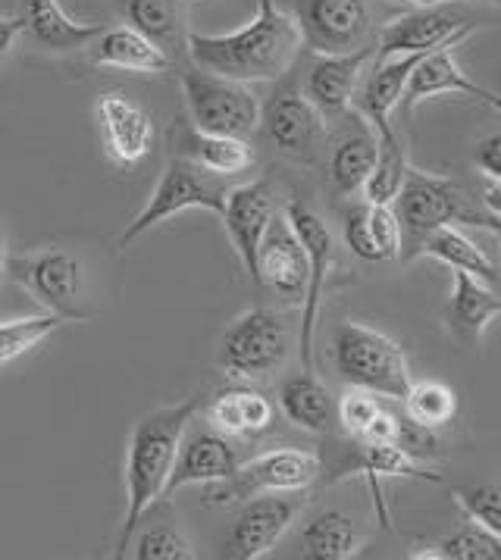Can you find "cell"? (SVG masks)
Instances as JSON below:
<instances>
[{
  "label": "cell",
  "mask_w": 501,
  "mask_h": 560,
  "mask_svg": "<svg viewBox=\"0 0 501 560\" xmlns=\"http://www.w3.org/2000/svg\"><path fill=\"white\" fill-rule=\"evenodd\" d=\"M185 47L198 69L248 85L286 75L304 45L295 16L279 10L276 0H257V13L248 25L226 35L188 32Z\"/></svg>",
  "instance_id": "1"
},
{
  "label": "cell",
  "mask_w": 501,
  "mask_h": 560,
  "mask_svg": "<svg viewBox=\"0 0 501 560\" xmlns=\"http://www.w3.org/2000/svg\"><path fill=\"white\" fill-rule=\"evenodd\" d=\"M201 407H205V395H191L188 401L170 404L141 417L132 429L126 448V520L116 538V558L129 555V545L141 520L163 498L185 429Z\"/></svg>",
  "instance_id": "2"
},
{
  "label": "cell",
  "mask_w": 501,
  "mask_h": 560,
  "mask_svg": "<svg viewBox=\"0 0 501 560\" xmlns=\"http://www.w3.org/2000/svg\"><path fill=\"white\" fill-rule=\"evenodd\" d=\"M336 370L351 388H364L370 395L401 401L410 388L408 354L364 323H342L333 332Z\"/></svg>",
  "instance_id": "3"
},
{
  "label": "cell",
  "mask_w": 501,
  "mask_h": 560,
  "mask_svg": "<svg viewBox=\"0 0 501 560\" xmlns=\"http://www.w3.org/2000/svg\"><path fill=\"white\" fill-rule=\"evenodd\" d=\"M226 185L220 176L207 173L201 166H195L191 160L173 158L166 163L158 188L151 191L148 203L138 210V217L126 225V232L119 235V247H129L138 242L144 232H151L154 225L173 220L183 210H210L217 217H223L226 207Z\"/></svg>",
  "instance_id": "4"
},
{
  "label": "cell",
  "mask_w": 501,
  "mask_h": 560,
  "mask_svg": "<svg viewBox=\"0 0 501 560\" xmlns=\"http://www.w3.org/2000/svg\"><path fill=\"white\" fill-rule=\"evenodd\" d=\"M16 285H23L47 314L63 316L67 323H85L92 311L82 307V264L72 250L42 247L28 254H3V267Z\"/></svg>",
  "instance_id": "5"
},
{
  "label": "cell",
  "mask_w": 501,
  "mask_h": 560,
  "mask_svg": "<svg viewBox=\"0 0 501 560\" xmlns=\"http://www.w3.org/2000/svg\"><path fill=\"white\" fill-rule=\"evenodd\" d=\"M179 79H183L185 107L195 129L210 135H232V138H248L257 132L260 101L245 82H235V79L198 67L183 69Z\"/></svg>",
  "instance_id": "6"
},
{
  "label": "cell",
  "mask_w": 501,
  "mask_h": 560,
  "mask_svg": "<svg viewBox=\"0 0 501 560\" xmlns=\"http://www.w3.org/2000/svg\"><path fill=\"white\" fill-rule=\"evenodd\" d=\"M289 358V326L267 307L235 316L220 338L217 363L229 380L250 382L276 373Z\"/></svg>",
  "instance_id": "7"
},
{
  "label": "cell",
  "mask_w": 501,
  "mask_h": 560,
  "mask_svg": "<svg viewBox=\"0 0 501 560\" xmlns=\"http://www.w3.org/2000/svg\"><path fill=\"white\" fill-rule=\"evenodd\" d=\"M392 203H395V217L401 225V257L405 260L420 257V247L435 229L455 225L457 220L467 223V217H470L464 210V195L455 182L413 170V166L408 170L405 185Z\"/></svg>",
  "instance_id": "8"
},
{
  "label": "cell",
  "mask_w": 501,
  "mask_h": 560,
  "mask_svg": "<svg viewBox=\"0 0 501 560\" xmlns=\"http://www.w3.org/2000/svg\"><path fill=\"white\" fill-rule=\"evenodd\" d=\"M319 464L317 454L301 448H276L242 464L238 472L226 482H210L205 501L229 504L238 498H250L257 492H307L317 482Z\"/></svg>",
  "instance_id": "9"
},
{
  "label": "cell",
  "mask_w": 501,
  "mask_h": 560,
  "mask_svg": "<svg viewBox=\"0 0 501 560\" xmlns=\"http://www.w3.org/2000/svg\"><path fill=\"white\" fill-rule=\"evenodd\" d=\"M477 20L470 13H464L461 7L452 3H430V7H417L405 16L392 20L380 32V47H376V60L386 57H405V54H430L439 47H457L474 28Z\"/></svg>",
  "instance_id": "10"
},
{
  "label": "cell",
  "mask_w": 501,
  "mask_h": 560,
  "mask_svg": "<svg viewBox=\"0 0 501 560\" xmlns=\"http://www.w3.org/2000/svg\"><path fill=\"white\" fill-rule=\"evenodd\" d=\"M301 492H257L242 504L226 536V558L257 560L270 555L304 511Z\"/></svg>",
  "instance_id": "11"
},
{
  "label": "cell",
  "mask_w": 501,
  "mask_h": 560,
  "mask_svg": "<svg viewBox=\"0 0 501 560\" xmlns=\"http://www.w3.org/2000/svg\"><path fill=\"white\" fill-rule=\"evenodd\" d=\"M286 220L292 223L295 235L304 245V254H307V289L301 298V341H298V348H301V366L314 370V332H317L323 289H326V279L333 269L336 238H333L329 225L323 223V217H317L301 201H292L286 207Z\"/></svg>",
  "instance_id": "12"
},
{
  "label": "cell",
  "mask_w": 501,
  "mask_h": 560,
  "mask_svg": "<svg viewBox=\"0 0 501 560\" xmlns=\"http://www.w3.org/2000/svg\"><path fill=\"white\" fill-rule=\"evenodd\" d=\"M295 23L301 45L314 54H351L366 47L373 32L366 0H298Z\"/></svg>",
  "instance_id": "13"
},
{
  "label": "cell",
  "mask_w": 501,
  "mask_h": 560,
  "mask_svg": "<svg viewBox=\"0 0 501 560\" xmlns=\"http://www.w3.org/2000/svg\"><path fill=\"white\" fill-rule=\"evenodd\" d=\"M270 138L279 154L298 160V163H314L323 141V113L304 97V91L289 85L279 89L260 107V126Z\"/></svg>",
  "instance_id": "14"
},
{
  "label": "cell",
  "mask_w": 501,
  "mask_h": 560,
  "mask_svg": "<svg viewBox=\"0 0 501 560\" xmlns=\"http://www.w3.org/2000/svg\"><path fill=\"white\" fill-rule=\"evenodd\" d=\"M242 467L238 451L229 442V435H223L220 429L191 427L185 429L173 470L166 479L163 498H173L179 489L188 486H210V482H226Z\"/></svg>",
  "instance_id": "15"
},
{
  "label": "cell",
  "mask_w": 501,
  "mask_h": 560,
  "mask_svg": "<svg viewBox=\"0 0 501 560\" xmlns=\"http://www.w3.org/2000/svg\"><path fill=\"white\" fill-rule=\"evenodd\" d=\"M94 113H97V126H101L107 158L114 160L116 166L132 170L151 154L154 122H151L148 110H141L132 97H126L123 91H107L97 97Z\"/></svg>",
  "instance_id": "16"
},
{
  "label": "cell",
  "mask_w": 501,
  "mask_h": 560,
  "mask_svg": "<svg viewBox=\"0 0 501 560\" xmlns=\"http://www.w3.org/2000/svg\"><path fill=\"white\" fill-rule=\"evenodd\" d=\"M273 195L267 182H248L226 191L223 207V225L229 232V242L235 247L242 267L257 282V254L267 229L273 223Z\"/></svg>",
  "instance_id": "17"
},
{
  "label": "cell",
  "mask_w": 501,
  "mask_h": 560,
  "mask_svg": "<svg viewBox=\"0 0 501 560\" xmlns=\"http://www.w3.org/2000/svg\"><path fill=\"white\" fill-rule=\"evenodd\" d=\"M370 47H358L351 54H317L304 75V97L323 116H345L351 110V97L364 79Z\"/></svg>",
  "instance_id": "18"
},
{
  "label": "cell",
  "mask_w": 501,
  "mask_h": 560,
  "mask_svg": "<svg viewBox=\"0 0 501 560\" xmlns=\"http://www.w3.org/2000/svg\"><path fill=\"white\" fill-rule=\"evenodd\" d=\"M257 285H267L282 298H304L307 254L286 217H273L257 254Z\"/></svg>",
  "instance_id": "19"
},
{
  "label": "cell",
  "mask_w": 501,
  "mask_h": 560,
  "mask_svg": "<svg viewBox=\"0 0 501 560\" xmlns=\"http://www.w3.org/2000/svg\"><path fill=\"white\" fill-rule=\"evenodd\" d=\"M417 54H405V57H386L376 60L373 69L361 79V85L351 97V110L358 113L361 119L370 122V129L376 135H383L392 129V113L398 110L401 94L408 85L410 69L417 67Z\"/></svg>",
  "instance_id": "20"
},
{
  "label": "cell",
  "mask_w": 501,
  "mask_h": 560,
  "mask_svg": "<svg viewBox=\"0 0 501 560\" xmlns=\"http://www.w3.org/2000/svg\"><path fill=\"white\" fill-rule=\"evenodd\" d=\"M439 94H470L477 101H486L489 89H482L474 79H467V72L457 63L455 47H439V50L423 54L417 60V67L410 69L408 85H405L398 107L410 113L417 104L439 97Z\"/></svg>",
  "instance_id": "21"
},
{
  "label": "cell",
  "mask_w": 501,
  "mask_h": 560,
  "mask_svg": "<svg viewBox=\"0 0 501 560\" xmlns=\"http://www.w3.org/2000/svg\"><path fill=\"white\" fill-rule=\"evenodd\" d=\"M176 144V158L191 160L195 166H201L207 173L226 179L235 173H245L254 166V148L248 138H232V135H210L179 122L173 132Z\"/></svg>",
  "instance_id": "22"
},
{
  "label": "cell",
  "mask_w": 501,
  "mask_h": 560,
  "mask_svg": "<svg viewBox=\"0 0 501 560\" xmlns=\"http://www.w3.org/2000/svg\"><path fill=\"white\" fill-rule=\"evenodd\" d=\"M92 60L97 67L129 69V72H166L173 67V57L132 25L104 28L92 42Z\"/></svg>",
  "instance_id": "23"
},
{
  "label": "cell",
  "mask_w": 501,
  "mask_h": 560,
  "mask_svg": "<svg viewBox=\"0 0 501 560\" xmlns=\"http://www.w3.org/2000/svg\"><path fill=\"white\" fill-rule=\"evenodd\" d=\"M23 20L32 38L54 54H69V50L92 45L104 32L101 23H75L57 0H23Z\"/></svg>",
  "instance_id": "24"
},
{
  "label": "cell",
  "mask_w": 501,
  "mask_h": 560,
  "mask_svg": "<svg viewBox=\"0 0 501 560\" xmlns=\"http://www.w3.org/2000/svg\"><path fill=\"white\" fill-rule=\"evenodd\" d=\"M207 417H210L213 429H220L229 439H254L273 427L276 410L267 395H260L257 388L238 385V388L217 395Z\"/></svg>",
  "instance_id": "25"
},
{
  "label": "cell",
  "mask_w": 501,
  "mask_h": 560,
  "mask_svg": "<svg viewBox=\"0 0 501 560\" xmlns=\"http://www.w3.org/2000/svg\"><path fill=\"white\" fill-rule=\"evenodd\" d=\"M501 316V301L492 294V289L464 272V269H452V298H448V323L457 336L474 338L479 341L482 332L492 326V319Z\"/></svg>",
  "instance_id": "26"
},
{
  "label": "cell",
  "mask_w": 501,
  "mask_h": 560,
  "mask_svg": "<svg viewBox=\"0 0 501 560\" xmlns=\"http://www.w3.org/2000/svg\"><path fill=\"white\" fill-rule=\"evenodd\" d=\"M376 151H380V138L370 129V122L354 113V129L342 135L333 144L329 154V179L339 195H354L364 188L366 176L376 163Z\"/></svg>",
  "instance_id": "27"
},
{
  "label": "cell",
  "mask_w": 501,
  "mask_h": 560,
  "mask_svg": "<svg viewBox=\"0 0 501 560\" xmlns=\"http://www.w3.org/2000/svg\"><path fill=\"white\" fill-rule=\"evenodd\" d=\"M279 407L289 417V423L307 432H326L336 417V401L329 388L314 376V370H301L286 376L279 385Z\"/></svg>",
  "instance_id": "28"
},
{
  "label": "cell",
  "mask_w": 501,
  "mask_h": 560,
  "mask_svg": "<svg viewBox=\"0 0 501 560\" xmlns=\"http://www.w3.org/2000/svg\"><path fill=\"white\" fill-rule=\"evenodd\" d=\"M364 548L361 523L345 511H323L301 529V555L311 560H348Z\"/></svg>",
  "instance_id": "29"
},
{
  "label": "cell",
  "mask_w": 501,
  "mask_h": 560,
  "mask_svg": "<svg viewBox=\"0 0 501 560\" xmlns=\"http://www.w3.org/2000/svg\"><path fill=\"white\" fill-rule=\"evenodd\" d=\"M420 257H433V260L445 264V267L464 269V272L477 276L482 282H499L501 279L492 257L477 242H470L464 232H457L455 225L435 229L433 235L423 242V247H420Z\"/></svg>",
  "instance_id": "30"
},
{
  "label": "cell",
  "mask_w": 501,
  "mask_h": 560,
  "mask_svg": "<svg viewBox=\"0 0 501 560\" xmlns=\"http://www.w3.org/2000/svg\"><path fill=\"white\" fill-rule=\"evenodd\" d=\"M380 138V151H376V163L370 170V176L364 182V201L366 203H388L398 198L401 185H405V176H408L410 163L408 151H405V141L398 138L395 129L376 135Z\"/></svg>",
  "instance_id": "31"
},
{
  "label": "cell",
  "mask_w": 501,
  "mask_h": 560,
  "mask_svg": "<svg viewBox=\"0 0 501 560\" xmlns=\"http://www.w3.org/2000/svg\"><path fill=\"white\" fill-rule=\"evenodd\" d=\"M364 448H358L354 454V460L345 467L342 472H361L370 479V486H373V492H380L376 489V479H383V476H405V479H427V482H442V476L433 470H423L410 454L398 448V445H366L361 442Z\"/></svg>",
  "instance_id": "32"
},
{
  "label": "cell",
  "mask_w": 501,
  "mask_h": 560,
  "mask_svg": "<svg viewBox=\"0 0 501 560\" xmlns=\"http://www.w3.org/2000/svg\"><path fill=\"white\" fill-rule=\"evenodd\" d=\"M126 16H129V25L136 32H141L144 38H151L163 50L179 45L183 0H129L126 3Z\"/></svg>",
  "instance_id": "33"
},
{
  "label": "cell",
  "mask_w": 501,
  "mask_h": 560,
  "mask_svg": "<svg viewBox=\"0 0 501 560\" xmlns=\"http://www.w3.org/2000/svg\"><path fill=\"white\" fill-rule=\"evenodd\" d=\"M401 401H405V410L413 423L430 429L448 427L457 413V392L452 385L435 380L410 382L408 395Z\"/></svg>",
  "instance_id": "34"
},
{
  "label": "cell",
  "mask_w": 501,
  "mask_h": 560,
  "mask_svg": "<svg viewBox=\"0 0 501 560\" xmlns=\"http://www.w3.org/2000/svg\"><path fill=\"white\" fill-rule=\"evenodd\" d=\"M136 548L132 555L138 560H195L198 551L195 545L183 536V529L176 526V520H154V523H144L136 529L132 545Z\"/></svg>",
  "instance_id": "35"
},
{
  "label": "cell",
  "mask_w": 501,
  "mask_h": 560,
  "mask_svg": "<svg viewBox=\"0 0 501 560\" xmlns=\"http://www.w3.org/2000/svg\"><path fill=\"white\" fill-rule=\"evenodd\" d=\"M67 319L57 314L25 316V319H7L0 323V366L10 360L23 358L32 348H38L42 341L54 336L57 329H63Z\"/></svg>",
  "instance_id": "36"
},
{
  "label": "cell",
  "mask_w": 501,
  "mask_h": 560,
  "mask_svg": "<svg viewBox=\"0 0 501 560\" xmlns=\"http://www.w3.org/2000/svg\"><path fill=\"white\" fill-rule=\"evenodd\" d=\"M439 551H433L430 558L442 560H501V538L489 529H482L479 523L467 520L455 536L442 538L435 545Z\"/></svg>",
  "instance_id": "37"
},
{
  "label": "cell",
  "mask_w": 501,
  "mask_h": 560,
  "mask_svg": "<svg viewBox=\"0 0 501 560\" xmlns=\"http://www.w3.org/2000/svg\"><path fill=\"white\" fill-rule=\"evenodd\" d=\"M457 508L467 520L479 523L482 529L496 533L501 538V486H470L457 489Z\"/></svg>",
  "instance_id": "38"
},
{
  "label": "cell",
  "mask_w": 501,
  "mask_h": 560,
  "mask_svg": "<svg viewBox=\"0 0 501 560\" xmlns=\"http://www.w3.org/2000/svg\"><path fill=\"white\" fill-rule=\"evenodd\" d=\"M366 225L373 245L380 250V260L401 257V225L388 203H366Z\"/></svg>",
  "instance_id": "39"
},
{
  "label": "cell",
  "mask_w": 501,
  "mask_h": 560,
  "mask_svg": "<svg viewBox=\"0 0 501 560\" xmlns=\"http://www.w3.org/2000/svg\"><path fill=\"white\" fill-rule=\"evenodd\" d=\"M383 407L376 401V395H370L364 388H351L348 395H345L339 407H336V413H339V420H342V427L358 439L361 432L366 429V423L380 413Z\"/></svg>",
  "instance_id": "40"
},
{
  "label": "cell",
  "mask_w": 501,
  "mask_h": 560,
  "mask_svg": "<svg viewBox=\"0 0 501 560\" xmlns=\"http://www.w3.org/2000/svg\"><path fill=\"white\" fill-rule=\"evenodd\" d=\"M345 245L351 247L354 257H361L366 264H383V260H380V250H376L373 238H370L366 201L358 203V207H351V210L345 213Z\"/></svg>",
  "instance_id": "41"
},
{
  "label": "cell",
  "mask_w": 501,
  "mask_h": 560,
  "mask_svg": "<svg viewBox=\"0 0 501 560\" xmlns=\"http://www.w3.org/2000/svg\"><path fill=\"white\" fill-rule=\"evenodd\" d=\"M395 445L405 454H410L413 460H420V457H433L435 448H439V439H435V429L420 427V423H413L408 417V420H398Z\"/></svg>",
  "instance_id": "42"
},
{
  "label": "cell",
  "mask_w": 501,
  "mask_h": 560,
  "mask_svg": "<svg viewBox=\"0 0 501 560\" xmlns=\"http://www.w3.org/2000/svg\"><path fill=\"white\" fill-rule=\"evenodd\" d=\"M474 163L482 173V179H499L501 182V132L486 135L474 151Z\"/></svg>",
  "instance_id": "43"
},
{
  "label": "cell",
  "mask_w": 501,
  "mask_h": 560,
  "mask_svg": "<svg viewBox=\"0 0 501 560\" xmlns=\"http://www.w3.org/2000/svg\"><path fill=\"white\" fill-rule=\"evenodd\" d=\"M358 439L366 442V445H395V439H398V420H395L392 413H386V410H380V413L366 423V429Z\"/></svg>",
  "instance_id": "44"
},
{
  "label": "cell",
  "mask_w": 501,
  "mask_h": 560,
  "mask_svg": "<svg viewBox=\"0 0 501 560\" xmlns=\"http://www.w3.org/2000/svg\"><path fill=\"white\" fill-rule=\"evenodd\" d=\"M23 32H25L23 16H0V60L10 54V47H13V42H16Z\"/></svg>",
  "instance_id": "45"
},
{
  "label": "cell",
  "mask_w": 501,
  "mask_h": 560,
  "mask_svg": "<svg viewBox=\"0 0 501 560\" xmlns=\"http://www.w3.org/2000/svg\"><path fill=\"white\" fill-rule=\"evenodd\" d=\"M482 104H486V107H492V110H496L501 116V94H496V91H489Z\"/></svg>",
  "instance_id": "46"
},
{
  "label": "cell",
  "mask_w": 501,
  "mask_h": 560,
  "mask_svg": "<svg viewBox=\"0 0 501 560\" xmlns=\"http://www.w3.org/2000/svg\"><path fill=\"white\" fill-rule=\"evenodd\" d=\"M413 7H430V3H439V0H408Z\"/></svg>",
  "instance_id": "47"
},
{
  "label": "cell",
  "mask_w": 501,
  "mask_h": 560,
  "mask_svg": "<svg viewBox=\"0 0 501 560\" xmlns=\"http://www.w3.org/2000/svg\"><path fill=\"white\" fill-rule=\"evenodd\" d=\"M0 267H3V247H0Z\"/></svg>",
  "instance_id": "48"
},
{
  "label": "cell",
  "mask_w": 501,
  "mask_h": 560,
  "mask_svg": "<svg viewBox=\"0 0 501 560\" xmlns=\"http://www.w3.org/2000/svg\"><path fill=\"white\" fill-rule=\"evenodd\" d=\"M492 3H499V7H501V0H492Z\"/></svg>",
  "instance_id": "49"
},
{
  "label": "cell",
  "mask_w": 501,
  "mask_h": 560,
  "mask_svg": "<svg viewBox=\"0 0 501 560\" xmlns=\"http://www.w3.org/2000/svg\"><path fill=\"white\" fill-rule=\"evenodd\" d=\"M185 3H195V0H185Z\"/></svg>",
  "instance_id": "50"
}]
</instances>
